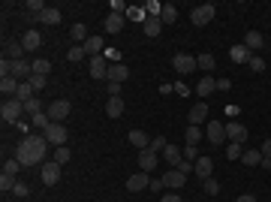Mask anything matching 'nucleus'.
<instances>
[{
  "instance_id": "f3484780",
  "label": "nucleus",
  "mask_w": 271,
  "mask_h": 202,
  "mask_svg": "<svg viewBox=\"0 0 271 202\" xmlns=\"http://www.w3.org/2000/svg\"><path fill=\"white\" fill-rule=\"evenodd\" d=\"M21 45H24V51H36V48L42 45V36H39V33L33 30V27H30V30H27L24 36H21Z\"/></svg>"
},
{
  "instance_id": "cd10ccee",
  "label": "nucleus",
  "mask_w": 271,
  "mask_h": 202,
  "mask_svg": "<svg viewBox=\"0 0 271 202\" xmlns=\"http://www.w3.org/2000/svg\"><path fill=\"white\" fill-rule=\"evenodd\" d=\"M3 54H9V60H24V45L21 42H6Z\"/></svg>"
},
{
  "instance_id": "6ab92c4d",
  "label": "nucleus",
  "mask_w": 271,
  "mask_h": 202,
  "mask_svg": "<svg viewBox=\"0 0 271 202\" xmlns=\"http://www.w3.org/2000/svg\"><path fill=\"white\" fill-rule=\"evenodd\" d=\"M244 45H247V51H259V48L265 45V39H262V33H259V30H247Z\"/></svg>"
},
{
  "instance_id": "393cba45",
  "label": "nucleus",
  "mask_w": 271,
  "mask_h": 202,
  "mask_svg": "<svg viewBox=\"0 0 271 202\" xmlns=\"http://www.w3.org/2000/svg\"><path fill=\"white\" fill-rule=\"evenodd\" d=\"M103 27H106V33H121V30H124V15H115V12H112Z\"/></svg>"
},
{
  "instance_id": "603ef678",
  "label": "nucleus",
  "mask_w": 271,
  "mask_h": 202,
  "mask_svg": "<svg viewBox=\"0 0 271 202\" xmlns=\"http://www.w3.org/2000/svg\"><path fill=\"white\" fill-rule=\"evenodd\" d=\"M124 9H127V6H124V0H112V12H115V15H121Z\"/></svg>"
},
{
  "instance_id": "4468645a",
  "label": "nucleus",
  "mask_w": 271,
  "mask_h": 202,
  "mask_svg": "<svg viewBox=\"0 0 271 202\" xmlns=\"http://www.w3.org/2000/svg\"><path fill=\"white\" fill-rule=\"evenodd\" d=\"M127 79H130V70H127L124 63H112V66H109V79H106V82H118V85H124Z\"/></svg>"
},
{
  "instance_id": "7c9ffc66",
  "label": "nucleus",
  "mask_w": 271,
  "mask_h": 202,
  "mask_svg": "<svg viewBox=\"0 0 271 202\" xmlns=\"http://www.w3.org/2000/svg\"><path fill=\"white\" fill-rule=\"evenodd\" d=\"M160 30H163V21L160 18H145V33L148 36H160Z\"/></svg>"
},
{
  "instance_id": "c03bdc74",
  "label": "nucleus",
  "mask_w": 271,
  "mask_h": 202,
  "mask_svg": "<svg viewBox=\"0 0 271 202\" xmlns=\"http://www.w3.org/2000/svg\"><path fill=\"white\" fill-rule=\"evenodd\" d=\"M30 85H33V91H42V88L48 85V79H45V76H36V73H33V76H30Z\"/></svg>"
},
{
  "instance_id": "c85d7f7f",
  "label": "nucleus",
  "mask_w": 271,
  "mask_h": 202,
  "mask_svg": "<svg viewBox=\"0 0 271 202\" xmlns=\"http://www.w3.org/2000/svg\"><path fill=\"white\" fill-rule=\"evenodd\" d=\"M175 18H178V9H175V3H163L160 21H163V24H175Z\"/></svg>"
},
{
  "instance_id": "052dcab7",
  "label": "nucleus",
  "mask_w": 271,
  "mask_h": 202,
  "mask_svg": "<svg viewBox=\"0 0 271 202\" xmlns=\"http://www.w3.org/2000/svg\"><path fill=\"white\" fill-rule=\"evenodd\" d=\"M262 154H265V157H271V139H265V145H262Z\"/></svg>"
},
{
  "instance_id": "de8ad7c7",
  "label": "nucleus",
  "mask_w": 271,
  "mask_h": 202,
  "mask_svg": "<svg viewBox=\"0 0 271 202\" xmlns=\"http://www.w3.org/2000/svg\"><path fill=\"white\" fill-rule=\"evenodd\" d=\"M184 160H190V163H196V160H199V151H196V145H187V148H184Z\"/></svg>"
},
{
  "instance_id": "6e6d98bb",
  "label": "nucleus",
  "mask_w": 271,
  "mask_h": 202,
  "mask_svg": "<svg viewBox=\"0 0 271 202\" xmlns=\"http://www.w3.org/2000/svg\"><path fill=\"white\" fill-rule=\"evenodd\" d=\"M160 202H184V199H181V196H178V193L172 190V193H166V196H163V199H160Z\"/></svg>"
},
{
  "instance_id": "8fccbe9b",
  "label": "nucleus",
  "mask_w": 271,
  "mask_h": 202,
  "mask_svg": "<svg viewBox=\"0 0 271 202\" xmlns=\"http://www.w3.org/2000/svg\"><path fill=\"white\" fill-rule=\"evenodd\" d=\"M148 187H151V193H160L166 184H163V178H151V184H148Z\"/></svg>"
},
{
  "instance_id": "9d476101",
  "label": "nucleus",
  "mask_w": 271,
  "mask_h": 202,
  "mask_svg": "<svg viewBox=\"0 0 271 202\" xmlns=\"http://www.w3.org/2000/svg\"><path fill=\"white\" fill-rule=\"evenodd\" d=\"M148 184H151L148 172H136V175H130V178H127V190H130V193H139V190H145Z\"/></svg>"
},
{
  "instance_id": "4d7b16f0",
  "label": "nucleus",
  "mask_w": 271,
  "mask_h": 202,
  "mask_svg": "<svg viewBox=\"0 0 271 202\" xmlns=\"http://www.w3.org/2000/svg\"><path fill=\"white\" fill-rule=\"evenodd\" d=\"M229 85H232L229 79H217V91H229Z\"/></svg>"
},
{
  "instance_id": "dca6fc26",
  "label": "nucleus",
  "mask_w": 271,
  "mask_h": 202,
  "mask_svg": "<svg viewBox=\"0 0 271 202\" xmlns=\"http://www.w3.org/2000/svg\"><path fill=\"white\" fill-rule=\"evenodd\" d=\"M193 172H196L199 178H211V172H214V160H211V157H199V160L193 163Z\"/></svg>"
},
{
  "instance_id": "473e14b6",
  "label": "nucleus",
  "mask_w": 271,
  "mask_h": 202,
  "mask_svg": "<svg viewBox=\"0 0 271 202\" xmlns=\"http://www.w3.org/2000/svg\"><path fill=\"white\" fill-rule=\"evenodd\" d=\"M24 112H27V115L33 118V115H39V112H45V106H42V100H39V97H33L30 103H24Z\"/></svg>"
},
{
  "instance_id": "37998d69",
  "label": "nucleus",
  "mask_w": 271,
  "mask_h": 202,
  "mask_svg": "<svg viewBox=\"0 0 271 202\" xmlns=\"http://www.w3.org/2000/svg\"><path fill=\"white\" fill-rule=\"evenodd\" d=\"M199 136H202V130L190 124V127H187V145H196V142H199Z\"/></svg>"
},
{
  "instance_id": "864d4df0",
  "label": "nucleus",
  "mask_w": 271,
  "mask_h": 202,
  "mask_svg": "<svg viewBox=\"0 0 271 202\" xmlns=\"http://www.w3.org/2000/svg\"><path fill=\"white\" fill-rule=\"evenodd\" d=\"M109 97H121V85L118 82H109Z\"/></svg>"
},
{
  "instance_id": "f704fd0d",
  "label": "nucleus",
  "mask_w": 271,
  "mask_h": 202,
  "mask_svg": "<svg viewBox=\"0 0 271 202\" xmlns=\"http://www.w3.org/2000/svg\"><path fill=\"white\" fill-rule=\"evenodd\" d=\"M30 124H33L36 130H45V127L51 124V118H48V112H39V115H33V118H30Z\"/></svg>"
},
{
  "instance_id": "6e6552de",
  "label": "nucleus",
  "mask_w": 271,
  "mask_h": 202,
  "mask_svg": "<svg viewBox=\"0 0 271 202\" xmlns=\"http://www.w3.org/2000/svg\"><path fill=\"white\" fill-rule=\"evenodd\" d=\"M157 163H160V157H157V151H154V148L139 151V166H142V172H154V169H157Z\"/></svg>"
},
{
  "instance_id": "49530a36",
  "label": "nucleus",
  "mask_w": 271,
  "mask_h": 202,
  "mask_svg": "<svg viewBox=\"0 0 271 202\" xmlns=\"http://www.w3.org/2000/svg\"><path fill=\"white\" fill-rule=\"evenodd\" d=\"M166 145H169L166 136H154V139H151V148H154V151H166Z\"/></svg>"
},
{
  "instance_id": "79ce46f5",
  "label": "nucleus",
  "mask_w": 271,
  "mask_h": 202,
  "mask_svg": "<svg viewBox=\"0 0 271 202\" xmlns=\"http://www.w3.org/2000/svg\"><path fill=\"white\" fill-rule=\"evenodd\" d=\"M18 169H24V166L18 163V157H12V160H6V163H3V172H6V175H15Z\"/></svg>"
},
{
  "instance_id": "bf43d9fd",
  "label": "nucleus",
  "mask_w": 271,
  "mask_h": 202,
  "mask_svg": "<svg viewBox=\"0 0 271 202\" xmlns=\"http://www.w3.org/2000/svg\"><path fill=\"white\" fill-rule=\"evenodd\" d=\"M235 202H256V196H253V193H244V196H238Z\"/></svg>"
},
{
  "instance_id": "0eeeda50",
  "label": "nucleus",
  "mask_w": 271,
  "mask_h": 202,
  "mask_svg": "<svg viewBox=\"0 0 271 202\" xmlns=\"http://www.w3.org/2000/svg\"><path fill=\"white\" fill-rule=\"evenodd\" d=\"M205 133H208V142H211V145H223V139H226V127H223L220 121H208Z\"/></svg>"
},
{
  "instance_id": "ea45409f",
  "label": "nucleus",
  "mask_w": 271,
  "mask_h": 202,
  "mask_svg": "<svg viewBox=\"0 0 271 202\" xmlns=\"http://www.w3.org/2000/svg\"><path fill=\"white\" fill-rule=\"evenodd\" d=\"M15 184H18L15 175H6V172L0 175V190H3V193H6V190H15Z\"/></svg>"
},
{
  "instance_id": "f03ea898",
  "label": "nucleus",
  "mask_w": 271,
  "mask_h": 202,
  "mask_svg": "<svg viewBox=\"0 0 271 202\" xmlns=\"http://www.w3.org/2000/svg\"><path fill=\"white\" fill-rule=\"evenodd\" d=\"M21 115H24V103H21L18 97L3 100V106H0V118H3V124H15Z\"/></svg>"
},
{
  "instance_id": "c756f323",
  "label": "nucleus",
  "mask_w": 271,
  "mask_h": 202,
  "mask_svg": "<svg viewBox=\"0 0 271 202\" xmlns=\"http://www.w3.org/2000/svg\"><path fill=\"white\" fill-rule=\"evenodd\" d=\"M39 21H42V24H51V27H57V24H60V9H51V6H48V9L39 15Z\"/></svg>"
},
{
  "instance_id": "72a5a7b5",
  "label": "nucleus",
  "mask_w": 271,
  "mask_h": 202,
  "mask_svg": "<svg viewBox=\"0 0 271 202\" xmlns=\"http://www.w3.org/2000/svg\"><path fill=\"white\" fill-rule=\"evenodd\" d=\"M81 57H87V51H84V45H72V48L66 51V60H72V63H78Z\"/></svg>"
},
{
  "instance_id": "7ed1b4c3",
  "label": "nucleus",
  "mask_w": 271,
  "mask_h": 202,
  "mask_svg": "<svg viewBox=\"0 0 271 202\" xmlns=\"http://www.w3.org/2000/svg\"><path fill=\"white\" fill-rule=\"evenodd\" d=\"M42 136H45V142L48 145H54V148H60V145H66V139H69V130L63 127V124H48L45 130H42Z\"/></svg>"
},
{
  "instance_id": "13d9d810",
  "label": "nucleus",
  "mask_w": 271,
  "mask_h": 202,
  "mask_svg": "<svg viewBox=\"0 0 271 202\" xmlns=\"http://www.w3.org/2000/svg\"><path fill=\"white\" fill-rule=\"evenodd\" d=\"M130 15H133L136 21H145V12H142V9H130Z\"/></svg>"
},
{
  "instance_id": "c9c22d12",
  "label": "nucleus",
  "mask_w": 271,
  "mask_h": 202,
  "mask_svg": "<svg viewBox=\"0 0 271 202\" xmlns=\"http://www.w3.org/2000/svg\"><path fill=\"white\" fill-rule=\"evenodd\" d=\"M69 157H72V151L66 148V145H60V148H54V163H69Z\"/></svg>"
},
{
  "instance_id": "a18cd8bd",
  "label": "nucleus",
  "mask_w": 271,
  "mask_h": 202,
  "mask_svg": "<svg viewBox=\"0 0 271 202\" xmlns=\"http://www.w3.org/2000/svg\"><path fill=\"white\" fill-rule=\"evenodd\" d=\"M205 193H208V196H217V193H220V184H217L214 178H205Z\"/></svg>"
},
{
  "instance_id": "e433bc0d",
  "label": "nucleus",
  "mask_w": 271,
  "mask_h": 202,
  "mask_svg": "<svg viewBox=\"0 0 271 202\" xmlns=\"http://www.w3.org/2000/svg\"><path fill=\"white\" fill-rule=\"evenodd\" d=\"M241 160H244V166H259L262 163V151H247V154H241Z\"/></svg>"
},
{
  "instance_id": "b1692460",
  "label": "nucleus",
  "mask_w": 271,
  "mask_h": 202,
  "mask_svg": "<svg viewBox=\"0 0 271 202\" xmlns=\"http://www.w3.org/2000/svg\"><path fill=\"white\" fill-rule=\"evenodd\" d=\"M187 118H190V124H193V127H199L202 121H208V106H202V103H199V106H193Z\"/></svg>"
},
{
  "instance_id": "423d86ee",
  "label": "nucleus",
  "mask_w": 271,
  "mask_h": 202,
  "mask_svg": "<svg viewBox=\"0 0 271 202\" xmlns=\"http://www.w3.org/2000/svg\"><path fill=\"white\" fill-rule=\"evenodd\" d=\"M172 66H175V73H181V76H190V73L196 70V57L181 51V54H175V57H172Z\"/></svg>"
},
{
  "instance_id": "a878e982",
  "label": "nucleus",
  "mask_w": 271,
  "mask_h": 202,
  "mask_svg": "<svg viewBox=\"0 0 271 202\" xmlns=\"http://www.w3.org/2000/svg\"><path fill=\"white\" fill-rule=\"evenodd\" d=\"M130 142H133V145H136L139 151H145V148H151V145H148L151 139H148V133H145V130H130Z\"/></svg>"
},
{
  "instance_id": "9b49d317",
  "label": "nucleus",
  "mask_w": 271,
  "mask_h": 202,
  "mask_svg": "<svg viewBox=\"0 0 271 202\" xmlns=\"http://www.w3.org/2000/svg\"><path fill=\"white\" fill-rule=\"evenodd\" d=\"M91 76L94 79H109V63L103 60V54H97V57H91Z\"/></svg>"
},
{
  "instance_id": "f257e3e1",
  "label": "nucleus",
  "mask_w": 271,
  "mask_h": 202,
  "mask_svg": "<svg viewBox=\"0 0 271 202\" xmlns=\"http://www.w3.org/2000/svg\"><path fill=\"white\" fill-rule=\"evenodd\" d=\"M45 148H48L45 136H24L18 142V148H15V157H18V163L24 169H30V166L45 163Z\"/></svg>"
},
{
  "instance_id": "412c9836",
  "label": "nucleus",
  "mask_w": 271,
  "mask_h": 202,
  "mask_svg": "<svg viewBox=\"0 0 271 202\" xmlns=\"http://www.w3.org/2000/svg\"><path fill=\"white\" fill-rule=\"evenodd\" d=\"M69 36H72L75 45H84V42H87V27H84L81 21H75V24L69 27Z\"/></svg>"
},
{
  "instance_id": "ddd939ff",
  "label": "nucleus",
  "mask_w": 271,
  "mask_h": 202,
  "mask_svg": "<svg viewBox=\"0 0 271 202\" xmlns=\"http://www.w3.org/2000/svg\"><path fill=\"white\" fill-rule=\"evenodd\" d=\"M184 181H187V175H184V172H178V169H169V172L163 175V184H166L169 190H178V187H184Z\"/></svg>"
},
{
  "instance_id": "39448f33",
  "label": "nucleus",
  "mask_w": 271,
  "mask_h": 202,
  "mask_svg": "<svg viewBox=\"0 0 271 202\" xmlns=\"http://www.w3.org/2000/svg\"><path fill=\"white\" fill-rule=\"evenodd\" d=\"M45 112H48V118H51L54 124H60V121L72 112V106H69V100H54V103L45 106Z\"/></svg>"
},
{
  "instance_id": "f8f14e48",
  "label": "nucleus",
  "mask_w": 271,
  "mask_h": 202,
  "mask_svg": "<svg viewBox=\"0 0 271 202\" xmlns=\"http://www.w3.org/2000/svg\"><path fill=\"white\" fill-rule=\"evenodd\" d=\"M226 136H229L232 142H238V145H244V142H247V130H244L238 121H229V124H226Z\"/></svg>"
},
{
  "instance_id": "a211bd4d",
  "label": "nucleus",
  "mask_w": 271,
  "mask_h": 202,
  "mask_svg": "<svg viewBox=\"0 0 271 202\" xmlns=\"http://www.w3.org/2000/svg\"><path fill=\"white\" fill-rule=\"evenodd\" d=\"M18 88H21V82L18 79H12V76H6V79H0V94L9 100V97H15L18 94Z\"/></svg>"
},
{
  "instance_id": "5fc2aeb1",
  "label": "nucleus",
  "mask_w": 271,
  "mask_h": 202,
  "mask_svg": "<svg viewBox=\"0 0 271 202\" xmlns=\"http://www.w3.org/2000/svg\"><path fill=\"white\" fill-rule=\"evenodd\" d=\"M178 172H184V175H190V172H193V163H190V160H181V166H178Z\"/></svg>"
},
{
  "instance_id": "1a4fd4ad",
  "label": "nucleus",
  "mask_w": 271,
  "mask_h": 202,
  "mask_svg": "<svg viewBox=\"0 0 271 202\" xmlns=\"http://www.w3.org/2000/svg\"><path fill=\"white\" fill-rule=\"evenodd\" d=\"M60 181V163H42V184H48V187H54Z\"/></svg>"
},
{
  "instance_id": "5701e85b",
  "label": "nucleus",
  "mask_w": 271,
  "mask_h": 202,
  "mask_svg": "<svg viewBox=\"0 0 271 202\" xmlns=\"http://www.w3.org/2000/svg\"><path fill=\"white\" fill-rule=\"evenodd\" d=\"M214 91H217V79H211V76L199 79V85H196V94H199V97H208V94H214Z\"/></svg>"
},
{
  "instance_id": "aec40b11",
  "label": "nucleus",
  "mask_w": 271,
  "mask_h": 202,
  "mask_svg": "<svg viewBox=\"0 0 271 202\" xmlns=\"http://www.w3.org/2000/svg\"><path fill=\"white\" fill-rule=\"evenodd\" d=\"M124 106H127V103H124L121 97H109V103H106V115H109V118H121V115H124Z\"/></svg>"
},
{
  "instance_id": "4c0bfd02",
  "label": "nucleus",
  "mask_w": 271,
  "mask_h": 202,
  "mask_svg": "<svg viewBox=\"0 0 271 202\" xmlns=\"http://www.w3.org/2000/svg\"><path fill=\"white\" fill-rule=\"evenodd\" d=\"M196 66H202L205 73H211L214 70V54H199L196 57Z\"/></svg>"
},
{
  "instance_id": "a19ab883",
  "label": "nucleus",
  "mask_w": 271,
  "mask_h": 202,
  "mask_svg": "<svg viewBox=\"0 0 271 202\" xmlns=\"http://www.w3.org/2000/svg\"><path fill=\"white\" fill-rule=\"evenodd\" d=\"M30 66H33V73H36V76H48V70H51V63H48V60H33Z\"/></svg>"
},
{
  "instance_id": "20e7f679",
  "label": "nucleus",
  "mask_w": 271,
  "mask_h": 202,
  "mask_svg": "<svg viewBox=\"0 0 271 202\" xmlns=\"http://www.w3.org/2000/svg\"><path fill=\"white\" fill-rule=\"evenodd\" d=\"M214 12H217L214 3H202V6H196V9L190 12V21H193L196 27H202V24H208V21L214 18Z\"/></svg>"
},
{
  "instance_id": "4be33fe9",
  "label": "nucleus",
  "mask_w": 271,
  "mask_h": 202,
  "mask_svg": "<svg viewBox=\"0 0 271 202\" xmlns=\"http://www.w3.org/2000/svg\"><path fill=\"white\" fill-rule=\"evenodd\" d=\"M229 57H232L235 63H247L253 54H250V51H247V45L241 42V45H232V48H229Z\"/></svg>"
},
{
  "instance_id": "bb28decb",
  "label": "nucleus",
  "mask_w": 271,
  "mask_h": 202,
  "mask_svg": "<svg viewBox=\"0 0 271 202\" xmlns=\"http://www.w3.org/2000/svg\"><path fill=\"white\" fill-rule=\"evenodd\" d=\"M84 51H87L91 57L103 54V36H87V42H84Z\"/></svg>"
},
{
  "instance_id": "2eb2a0df",
  "label": "nucleus",
  "mask_w": 271,
  "mask_h": 202,
  "mask_svg": "<svg viewBox=\"0 0 271 202\" xmlns=\"http://www.w3.org/2000/svg\"><path fill=\"white\" fill-rule=\"evenodd\" d=\"M163 157H166V163H169L172 169H178V166H181V160H184V151H181L178 145H166Z\"/></svg>"
},
{
  "instance_id": "3c124183",
  "label": "nucleus",
  "mask_w": 271,
  "mask_h": 202,
  "mask_svg": "<svg viewBox=\"0 0 271 202\" xmlns=\"http://www.w3.org/2000/svg\"><path fill=\"white\" fill-rule=\"evenodd\" d=\"M12 193H15V196H21V199H24V196H27V193H30V190H27V184H21V181H18V184H15V190H12Z\"/></svg>"
},
{
  "instance_id": "2f4dec72",
  "label": "nucleus",
  "mask_w": 271,
  "mask_h": 202,
  "mask_svg": "<svg viewBox=\"0 0 271 202\" xmlns=\"http://www.w3.org/2000/svg\"><path fill=\"white\" fill-rule=\"evenodd\" d=\"M15 97H18L21 103H30V100H33V85H30V82H21V88H18Z\"/></svg>"
},
{
  "instance_id": "58836bf2",
  "label": "nucleus",
  "mask_w": 271,
  "mask_h": 202,
  "mask_svg": "<svg viewBox=\"0 0 271 202\" xmlns=\"http://www.w3.org/2000/svg\"><path fill=\"white\" fill-rule=\"evenodd\" d=\"M241 154H244V151H241L238 142H229V145H226V160H241Z\"/></svg>"
},
{
  "instance_id": "09e8293b",
  "label": "nucleus",
  "mask_w": 271,
  "mask_h": 202,
  "mask_svg": "<svg viewBox=\"0 0 271 202\" xmlns=\"http://www.w3.org/2000/svg\"><path fill=\"white\" fill-rule=\"evenodd\" d=\"M247 63H250V70H253V73H262V70H265V60H262V57H250Z\"/></svg>"
}]
</instances>
